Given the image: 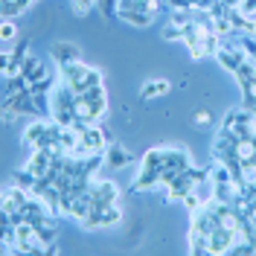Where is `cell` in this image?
<instances>
[{
	"mask_svg": "<svg viewBox=\"0 0 256 256\" xmlns=\"http://www.w3.org/2000/svg\"><path fill=\"white\" fill-rule=\"evenodd\" d=\"M192 166V158L184 146H158L148 148L140 163V175L131 180V192H148L154 186H169L184 169Z\"/></svg>",
	"mask_w": 256,
	"mask_h": 256,
	"instance_id": "6da1fadb",
	"label": "cell"
},
{
	"mask_svg": "<svg viewBox=\"0 0 256 256\" xmlns=\"http://www.w3.org/2000/svg\"><path fill=\"white\" fill-rule=\"evenodd\" d=\"M160 6H163V0H116V15L131 26L146 30L154 24Z\"/></svg>",
	"mask_w": 256,
	"mask_h": 256,
	"instance_id": "7a4b0ae2",
	"label": "cell"
},
{
	"mask_svg": "<svg viewBox=\"0 0 256 256\" xmlns=\"http://www.w3.org/2000/svg\"><path fill=\"white\" fill-rule=\"evenodd\" d=\"M58 70H62L64 84H67L73 94H84V90L102 84V70H99V67H90V64H84V62L64 64V67H58Z\"/></svg>",
	"mask_w": 256,
	"mask_h": 256,
	"instance_id": "3957f363",
	"label": "cell"
},
{
	"mask_svg": "<svg viewBox=\"0 0 256 256\" xmlns=\"http://www.w3.org/2000/svg\"><path fill=\"white\" fill-rule=\"evenodd\" d=\"M105 114H108V90H105V84L90 88L84 94H76V120L99 122Z\"/></svg>",
	"mask_w": 256,
	"mask_h": 256,
	"instance_id": "277c9868",
	"label": "cell"
},
{
	"mask_svg": "<svg viewBox=\"0 0 256 256\" xmlns=\"http://www.w3.org/2000/svg\"><path fill=\"white\" fill-rule=\"evenodd\" d=\"M47 111L52 116V122L58 126H73L76 122V94L67 88V84H56L50 90V102Z\"/></svg>",
	"mask_w": 256,
	"mask_h": 256,
	"instance_id": "5b68a950",
	"label": "cell"
},
{
	"mask_svg": "<svg viewBox=\"0 0 256 256\" xmlns=\"http://www.w3.org/2000/svg\"><path fill=\"white\" fill-rule=\"evenodd\" d=\"M15 250L18 254H44L47 250L35 224H30V222L15 224Z\"/></svg>",
	"mask_w": 256,
	"mask_h": 256,
	"instance_id": "8992f818",
	"label": "cell"
},
{
	"mask_svg": "<svg viewBox=\"0 0 256 256\" xmlns=\"http://www.w3.org/2000/svg\"><path fill=\"white\" fill-rule=\"evenodd\" d=\"M88 195H90V201H94V210L120 204V186H116L114 180H105V178H94L90 186H88Z\"/></svg>",
	"mask_w": 256,
	"mask_h": 256,
	"instance_id": "52a82bcc",
	"label": "cell"
},
{
	"mask_svg": "<svg viewBox=\"0 0 256 256\" xmlns=\"http://www.w3.org/2000/svg\"><path fill=\"white\" fill-rule=\"evenodd\" d=\"M122 222V207L120 204H111V207H102V210H90L88 218H82V227L84 230H105V227H116Z\"/></svg>",
	"mask_w": 256,
	"mask_h": 256,
	"instance_id": "ba28073f",
	"label": "cell"
},
{
	"mask_svg": "<svg viewBox=\"0 0 256 256\" xmlns=\"http://www.w3.org/2000/svg\"><path fill=\"white\" fill-rule=\"evenodd\" d=\"M30 198H32L30 190H24V186H18V184H9V186L3 190V201H0V207H3V218L12 222L18 212L26 207Z\"/></svg>",
	"mask_w": 256,
	"mask_h": 256,
	"instance_id": "9c48e42d",
	"label": "cell"
},
{
	"mask_svg": "<svg viewBox=\"0 0 256 256\" xmlns=\"http://www.w3.org/2000/svg\"><path fill=\"white\" fill-rule=\"evenodd\" d=\"M216 58H218V64H222L227 73H236L242 64H244L248 56H244V47H242L239 41H227V38H224L218 52H216Z\"/></svg>",
	"mask_w": 256,
	"mask_h": 256,
	"instance_id": "30bf717a",
	"label": "cell"
},
{
	"mask_svg": "<svg viewBox=\"0 0 256 256\" xmlns=\"http://www.w3.org/2000/svg\"><path fill=\"white\" fill-rule=\"evenodd\" d=\"M50 58L64 67V64H73V62H82V47L79 44H73V41H56L52 47H50Z\"/></svg>",
	"mask_w": 256,
	"mask_h": 256,
	"instance_id": "8fae6325",
	"label": "cell"
},
{
	"mask_svg": "<svg viewBox=\"0 0 256 256\" xmlns=\"http://www.w3.org/2000/svg\"><path fill=\"white\" fill-rule=\"evenodd\" d=\"M128 163H131V152H126L122 146L114 140V143L108 146V152H105V166H108V169H126Z\"/></svg>",
	"mask_w": 256,
	"mask_h": 256,
	"instance_id": "7c38bea8",
	"label": "cell"
},
{
	"mask_svg": "<svg viewBox=\"0 0 256 256\" xmlns=\"http://www.w3.org/2000/svg\"><path fill=\"white\" fill-rule=\"evenodd\" d=\"M169 90H172V82L169 79H148V82H143V88H140V99L148 102V99L166 96Z\"/></svg>",
	"mask_w": 256,
	"mask_h": 256,
	"instance_id": "4fadbf2b",
	"label": "cell"
},
{
	"mask_svg": "<svg viewBox=\"0 0 256 256\" xmlns=\"http://www.w3.org/2000/svg\"><path fill=\"white\" fill-rule=\"evenodd\" d=\"M35 0H3V18H18L24 12H30V6Z\"/></svg>",
	"mask_w": 256,
	"mask_h": 256,
	"instance_id": "5bb4252c",
	"label": "cell"
},
{
	"mask_svg": "<svg viewBox=\"0 0 256 256\" xmlns=\"http://www.w3.org/2000/svg\"><path fill=\"white\" fill-rule=\"evenodd\" d=\"M18 38H20V32H18L15 20H12V18H3V26H0V41H3V50H9V44L18 41Z\"/></svg>",
	"mask_w": 256,
	"mask_h": 256,
	"instance_id": "9a60e30c",
	"label": "cell"
},
{
	"mask_svg": "<svg viewBox=\"0 0 256 256\" xmlns=\"http://www.w3.org/2000/svg\"><path fill=\"white\" fill-rule=\"evenodd\" d=\"M180 35H184V32H180V26H178L175 20H169V24L163 26V38H166V41H180Z\"/></svg>",
	"mask_w": 256,
	"mask_h": 256,
	"instance_id": "2e32d148",
	"label": "cell"
},
{
	"mask_svg": "<svg viewBox=\"0 0 256 256\" xmlns=\"http://www.w3.org/2000/svg\"><path fill=\"white\" fill-rule=\"evenodd\" d=\"M70 3H73V12H76V15H88L99 0H70Z\"/></svg>",
	"mask_w": 256,
	"mask_h": 256,
	"instance_id": "e0dca14e",
	"label": "cell"
},
{
	"mask_svg": "<svg viewBox=\"0 0 256 256\" xmlns=\"http://www.w3.org/2000/svg\"><path fill=\"white\" fill-rule=\"evenodd\" d=\"M192 122H195V126H212V114L207 111V108H201V111H195V116H192Z\"/></svg>",
	"mask_w": 256,
	"mask_h": 256,
	"instance_id": "ac0fdd59",
	"label": "cell"
},
{
	"mask_svg": "<svg viewBox=\"0 0 256 256\" xmlns=\"http://www.w3.org/2000/svg\"><path fill=\"white\" fill-rule=\"evenodd\" d=\"M166 3L172 6V12H186V9H195L190 0H166Z\"/></svg>",
	"mask_w": 256,
	"mask_h": 256,
	"instance_id": "d6986e66",
	"label": "cell"
}]
</instances>
